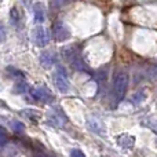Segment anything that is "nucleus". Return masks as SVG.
<instances>
[{
    "instance_id": "f257e3e1",
    "label": "nucleus",
    "mask_w": 157,
    "mask_h": 157,
    "mask_svg": "<svg viewBox=\"0 0 157 157\" xmlns=\"http://www.w3.org/2000/svg\"><path fill=\"white\" fill-rule=\"evenodd\" d=\"M128 83H130V77L125 72H117L114 75L113 80V97L116 99V102L121 101L124 98L125 92L128 88Z\"/></svg>"
},
{
    "instance_id": "f03ea898",
    "label": "nucleus",
    "mask_w": 157,
    "mask_h": 157,
    "mask_svg": "<svg viewBox=\"0 0 157 157\" xmlns=\"http://www.w3.org/2000/svg\"><path fill=\"white\" fill-rule=\"evenodd\" d=\"M62 57L66 62L71 63L73 69H77V71H84L86 69L76 46H68L65 48H62Z\"/></svg>"
},
{
    "instance_id": "7ed1b4c3",
    "label": "nucleus",
    "mask_w": 157,
    "mask_h": 157,
    "mask_svg": "<svg viewBox=\"0 0 157 157\" xmlns=\"http://www.w3.org/2000/svg\"><path fill=\"white\" fill-rule=\"evenodd\" d=\"M29 92L35 102H41V103L54 102V95H52L51 90L46 86H37V87H35V88H30Z\"/></svg>"
},
{
    "instance_id": "20e7f679",
    "label": "nucleus",
    "mask_w": 157,
    "mask_h": 157,
    "mask_svg": "<svg viewBox=\"0 0 157 157\" xmlns=\"http://www.w3.org/2000/svg\"><path fill=\"white\" fill-rule=\"evenodd\" d=\"M51 33H52V39L55 41H65L71 37V29L62 21H55L52 24Z\"/></svg>"
},
{
    "instance_id": "39448f33",
    "label": "nucleus",
    "mask_w": 157,
    "mask_h": 157,
    "mask_svg": "<svg viewBox=\"0 0 157 157\" xmlns=\"http://www.w3.org/2000/svg\"><path fill=\"white\" fill-rule=\"evenodd\" d=\"M54 83L61 92L69 91V78H68V75H66L65 69H63L62 66H58L57 71L54 72Z\"/></svg>"
},
{
    "instance_id": "423d86ee",
    "label": "nucleus",
    "mask_w": 157,
    "mask_h": 157,
    "mask_svg": "<svg viewBox=\"0 0 157 157\" xmlns=\"http://www.w3.org/2000/svg\"><path fill=\"white\" fill-rule=\"evenodd\" d=\"M32 40L36 46L46 47L50 43V35L44 26H36L32 30Z\"/></svg>"
},
{
    "instance_id": "0eeeda50",
    "label": "nucleus",
    "mask_w": 157,
    "mask_h": 157,
    "mask_svg": "<svg viewBox=\"0 0 157 157\" xmlns=\"http://www.w3.org/2000/svg\"><path fill=\"white\" fill-rule=\"evenodd\" d=\"M66 120L68 119H66L65 113L58 108H52L51 112L48 113V121L51 123L52 125H55V127H62L66 123Z\"/></svg>"
},
{
    "instance_id": "6e6552de",
    "label": "nucleus",
    "mask_w": 157,
    "mask_h": 157,
    "mask_svg": "<svg viewBox=\"0 0 157 157\" xmlns=\"http://www.w3.org/2000/svg\"><path fill=\"white\" fill-rule=\"evenodd\" d=\"M116 142L121 149L131 150L135 146V136L130 135V134H120V135L116 136Z\"/></svg>"
},
{
    "instance_id": "1a4fd4ad",
    "label": "nucleus",
    "mask_w": 157,
    "mask_h": 157,
    "mask_svg": "<svg viewBox=\"0 0 157 157\" xmlns=\"http://www.w3.org/2000/svg\"><path fill=\"white\" fill-rule=\"evenodd\" d=\"M19 114H21V116H25L29 120H32L33 123H37L39 120L41 119V112L36 110V109H22V110L19 112Z\"/></svg>"
},
{
    "instance_id": "9d476101",
    "label": "nucleus",
    "mask_w": 157,
    "mask_h": 157,
    "mask_svg": "<svg viewBox=\"0 0 157 157\" xmlns=\"http://www.w3.org/2000/svg\"><path fill=\"white\" fill-rule=\"evenodd\" d=\"M33 15H35V21L36 22H43L46 18V11H44V6L43 3L37 2L33 6Z\"/></svg>"
},
{
    "instance_id": "9b49d317",
    "label": "nucleus",
    "mask_w": 157,
    "mask_h": 157,
    "mask_svg": "<svg viewBox=\"0 0 157 157\" xmlns=\"http://www.w3.org/2000/svg\"><path fill=\"white\" fill-rule=\"evenodd\" d=\"M54 62H55V54L52 51H44L43 54L40 55V63L44 66V68L52 66Z\"/></svg>"
},
{
    "instance_id": "f8f14e48",
    "label": "nucleus",
    "mask_w": 157,
    "mask_h": 157,
    "mask_svg": "<svg viewBox=\"0 0 157 157\" xmlns=\"http://www.w3.org/2000/svg\"><path fill=\"white\" fill-rule=\"evenodd\" d=\"M28 91H30L29 86H28L24 80H18V83L14 87V92H15V94H26Z\"/></svg>"
},
{
    "instance_id": "ddd939ff",
    "label": "nucleus",
    "mask_w": 157,
    "mask_h": 157,
    "mask_svg": "<svg viewBox=\"0 0 157 157\" xmlns=\"http://www.w3.org/2000/svg\"><path fill=\"white\" fill-rule=\"evenodd\" d=\"M7 75H8V77L15 78V80H25V75L21 71H18V69L7 68Z\"/></svg>"
},
{
    "instance_id": "4468645a",
    "label": "nucleus",
    "mask_w": 157,
    "mask_h": 157,
    "mask_svg": "<svg viewBox=\"0 0 157 157\" xmlns=\"http://www.w3.org/2000/svg\"><path fill=\"white\" fill-rule=\"evenodd\" d=\"M10 127H11V130H13L15 134H22L25 131V125L22 124L19 120H11V121H10Z\"/></svg>"
},
{
    "instance_id": "2eb2a0df",
    "label": "nucleus",
    "mask_w": 157,
    "mask_h": 157,
    "mask_svg": "<svg viewBox=\"0 0 157 157\" xmlns=\"http://www.w3.org/2000/svg\"><path fill=\"white\" fill-rule=\"evenodd\" d=\"M145 98H146V95H145L144 92H136V94H134V97L131 98V101H132L134 103H141L142 101H145Z\"/></svg>"
},
{
    "instance_id": "dca6fc26",
    "label": "nucleus",
    "mask_w": 157,
    "mask_h": 157,
    "mask_svg": "<svg viewBox=\"0 0 157 157\" xmlns=\"http://www.w3.org/2000/svg\"><path fill=\"white\" fill-rule=\"evenodd\" d=\"M10 19H11V22H13V24H17V22H18L19 15H18V11H17L15 7L10 11Z\"/></svg>"
},
{
    "instance_id": "f3484780",
    "label": "nucleus",
    "mask_w": 157,
    "mask_h": 157,
    "mask_svg": "<svg viewBox=\"0 0 157 157\" xmlns=\"http://www.w3.org/2000/svg\"><path fill=\"white\" fill-rule=\"evenodd\" d=\"M0 132H2V136H0V142H2V147H4L6 142H7V134H6V128L2 127L0 128Z\"/></svg>"
},
{
    "instance_id": "a211bd4d",
    "label": "nucleus",
    "mask_w": 157,
    "mask_h": 157,
    "mask_svg": "<svg viewBox=\"0 0 157 157\" xmlns=\"http://www.w3.org/2000/svg\"><path fill=\"white\" fill-rule=\"evenodd\" d=\"M71 156L72 157H84V153L81 152V150H78V149H75V150H72Z\"/></svg>"
}]
</instances>
